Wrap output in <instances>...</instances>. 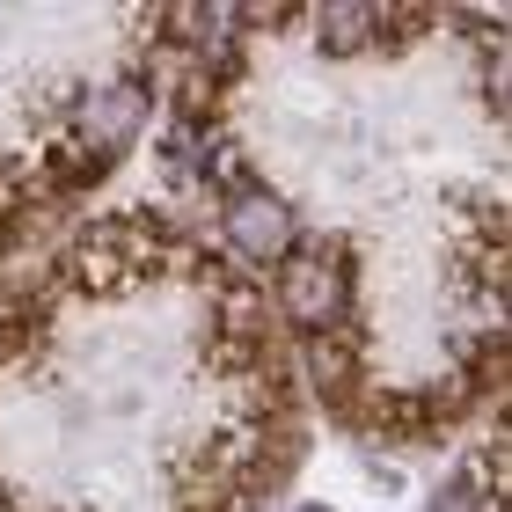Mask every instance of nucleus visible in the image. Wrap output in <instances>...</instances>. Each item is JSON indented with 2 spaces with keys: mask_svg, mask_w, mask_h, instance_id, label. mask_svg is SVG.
Returning <instances> with one entry per match:
<instances>
[{
  "mask_svg": "<svg viewBox=\"0 0 512 512\" xmlns=\"http://www.w3.org/2000/svg\"><path fill=\"white\" fill-rule=\"evenodd\" d=\"M278 300H286L293 322H308V330H330V322L352 308V278H344V264L330 249H300L286 264V286H278Z\"/></svg>",
  "mask_w": 512,
  "mask_h": 512,
  "instance_id": "nucleus-1",
  "label": "nucleus"
},
{
  "mask_svg": "<svg viewBox=\"0 0 512 512\" xmlns=\"http://www.w3.org/2000/svg\"><path fill=\"white\" fill-rule=\"evenodd\" d=\"M139 125H147V88L139 81H110V88H96V96H81V147L96 161L132 147Z\"/></svg>",
  "mask_w": 512,
  "mask_h": 512,
  "instance_id": "nucleus-2",
  "label": "nucleus"
},
{
  "mask_svg": "<svg viewBox=\"0 0 512 512\" xmlns=\"http://www.w3.org/2000/svg\"><path fill=\"white\" fill-rule=\"evenodd\" d=\"M227 242H235L249 264H271V256H286V249H293V213H286L278 198L249 191V198L227 205Z\"/></svg>",
  "mask_w": 512,
  "mask_h": 512,
  "instance_id": "nucleus-3",
  "label": "nucleus"
}]
</instances>
